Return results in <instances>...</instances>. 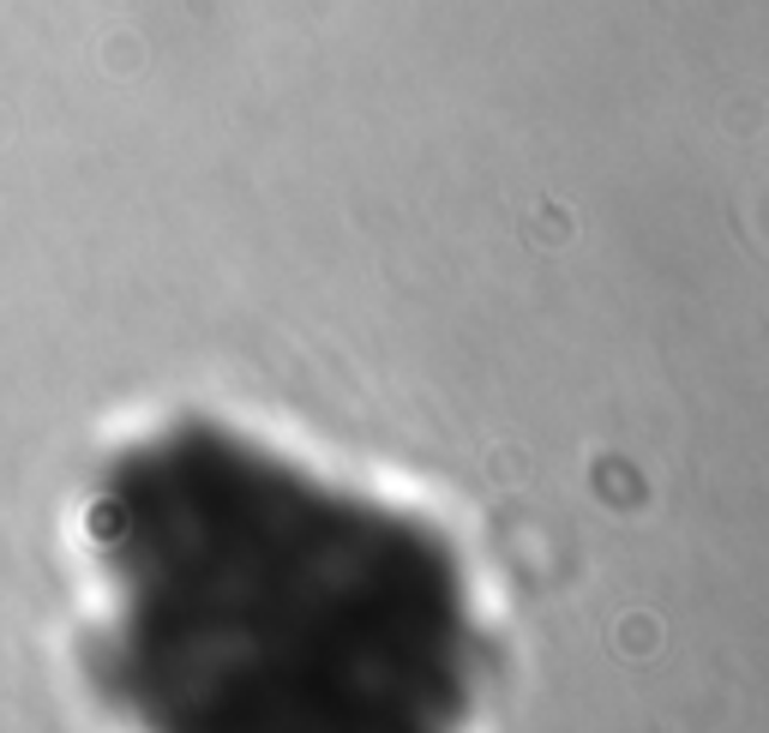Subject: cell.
<instances>
[{"label":"cell","mask_w":769,"mask_h":733,"mask_svg":"<svg viewBox=\"0 0 769 733\" xmlns=\"http://www.w3.org/2000/svg\"><path fill=\"white\" fill-rule=\"evenodd\" d=\"M84 673L121 733H469L493 643L433 518L169 421L84 500Z\"/></svg>","instance_id":"cell-1"}]
</instances>
